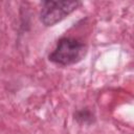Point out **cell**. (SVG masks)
Listing matches in <instances>:
<instances>
[{
  "instance_id": "cell-1",
  "label": "cell",
  "mask_w": 134,
  "mask_h": 134,
  "mask_svg": "<svg viewBox=\"0 0 134 134\" xmlns=\"http://www.w3.org/2000/svg\"><path fill=\"white\" fill-rule=\"evenodd\" d=\"M85 53V45L74 38H62L54 50L49 54V60L59 65H70L79 62Z\"/></svg>"
},
{
  "instance_id": "cell-2",
  "label": "cell",
  "mask_w": 134,
  "mask_h": 134,
  "mask_svg": "<svg viewBox=\"0 0 134 134\" xmlns=\"http://www.w3.org/2000/svg\"><path fill=\"white\" fill-rule=\"evenodd\" d=\"M81 5L79 1H44L41 9V21L45 26H52L71 14Z\"/></svg>"
}]
</instances>
